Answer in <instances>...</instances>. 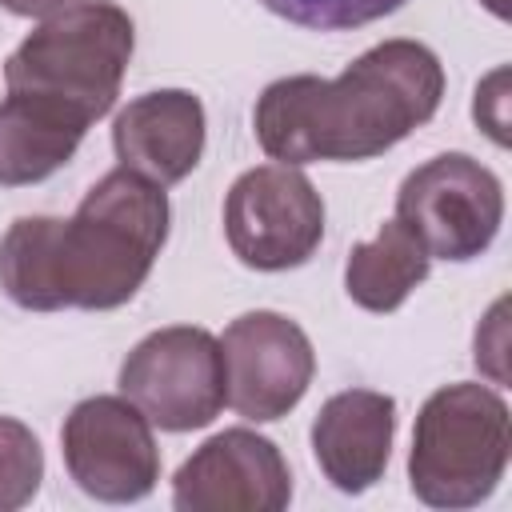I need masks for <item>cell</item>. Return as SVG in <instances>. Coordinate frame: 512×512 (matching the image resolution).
<instances>
[{"label":"cell","mask_w":512,"mask_h":512,"mask_svg":"<svg viewBox=\"0 0 512 512\" xmlns=\"http://www.w3.org/2000/svg\"><path fill=\"white\" fill-rule=\"evenodd\" d=\"M444 64L420 40H384L356 56L336 80H272L252 112L256 140L276 164L372 160L436 116Z\"/></svg>","instance_id":"obj_2"},{"label":"cell","mask_w":512,"mask_h":512,"mask_svg":"<svg viewBox=\"0 0 512 512\" xmlns=\"http://www.w3.org/2000/svg\"><path fill=\"white\" fill-rule=\"evenodd\" d=\"M60 452L80 492L104 504L144 500L160 480L152 424L128 396L80 400L60 428Z\"/></svg>","instance_id":"obj_8"},{"label":"cell","mask_w":512,"mask_h":512,"mask_svg":"<svg viewBox=\"0 0 512 512\" xmlns=\"http://www.w3.org/2000/svg\"><path fill=\"white\" fill-rule=\"evenodd\" d=\"M428 248L396 216L376 232V240L356 244L344 264V292L364 312H396L416 284L428 276Z\"/></svg>","instance_id":"obj_13"},{"label":"cell","mask_w":512,"mask_h":512,"mask_svg":"<svg viewBox=\"0 0 512 512\" xmlns=\"http://www.w3.org/2000/svg\"><path fill=\"white\" fill-rule=\"evenodd\" d=\"M168 216L160 184L112 168L68 220L20 216L8 224L0 240V288L28 312L120 308L148 280L168 240Z\"/></svg>","instance_id":"obj_1"},{"label":"cell","mask_w":512,"mask_h":512,"mask_svg":"<svg viewBox=\"0 0 512 512\" xmlns=\"http://www.w3.org/2000/svg\"><path fill=\"white\" fill-rule=\"evenodd\" d=\"M504 80H508V72L504 68H496L480 88H476V124L496 140V144H508V120H504V104H508V96H504Z\"/></svg>","instance_id":"obj_17"},{"label":"cell","mask_w":512,"mask_h":512,"mask_svg":"<svg viewBox=\"0 0 512 512\" xmlns=\"http://www.w3.org/2000/svg\"><path fill=\"white\" fill-rule=\"evenodd\" d=\"M480 4H484V8L492 12V16H500V20L508 16V4H504V0H480Z\"/></svg>","instance_id":"obj_19"},{"label":"cell","mask_w":512,"mask_h":512,"mask_svg":"<svg viewBox=\"0 0 512 512\" xmlns=\"http://www.w3.org/2000/svg\"><path fill=\"white\" fill-rule=\"evenodd\" d=\"M508 404L488 384L436 388L412 428L408 484L432 508H472L508 468Z\"/></svg>","instance_id":"obj_4"},{"label":"cell","mask_w":512,"mask_h":512,"mask_svg":"<svg viewBox=\"0 0 512 512\" xmlns=\"http://www.w3.org/2000/svg\"><path fill=\"white\" fill-rule=\"evenodd\" d=\"M80 140L84 132L40 116L16 96H4L0 100V184L24 188V184L48 180L56 168L72 160Z\"/></svg>","instance_id":"obj_14"},{"label":"cell","mask_w":512,"mask_h":512,"mask_svg":"<svg viewBox=\"0 0 512 512\" xmlns=\"http://www.w3.org/2000/svg\"><path fill=\"white\" fill-rule=\"evenodd\" d=\"M44 480V452L28 424L0 416V512L24 508Z\"/></svg>","instance_id":"obj_15"},{"label":"cell","mask_w":512,"mask_h":512,"mask_svg":"<svg viewBox=\"0 0 512 512\" xmlns=\"http://www.w3.org/2000/svg\"><path fill=\"white\" fill-rule=\"evenodd\" d=\"M224 236L244 268H300L324 240V200L292 164L248 168L224 196Z\"/></svg>","instance_id":"obj_7"},{"label":"cell","mask_w":512,"mask_h":512,"mask_svg":"<svg viewBox=\"0 0 512 512\" xmlns=\"http://www.w3.org/2000/svg\"><path fill=\"white\" fill-rule=\"evenodd\" d=\"M396 400L372 388H348L324 400L312 420V452L340 492H368L392 456Z\"/></svg>","instance_id":"obj_12"},{"label":"cell","mask_w":512,"mask_h":512,"mask_svg":"<svg viewBox=\"0 0 512 512\" xmlns=\"http://www.w3.org/2000/svg\"><path fill=\"white\" fill-rule=\"evenodd\" d=\"M64 4H72V0H0V8H8L12 16H52V12H60Z\"/></svg>","instance_id":"obj_18"},{"label":"cell","mask_w":512,"mask_h":512,"mask_svg":"<svg viewBox=\"0 0 512 512\" xmlns=\"http://www.w3.org/2000/svg\"><path fill=\"white\" fill-rule=\"evenodd\" d=\"M120 392L152 428L192 432L212 424L228 404L220 340L196 324L148 332L120 364Z\"/></svg>","instance_id":"obj_5"},{"label":"cell","mask_w":512,"mask_h":512,"mask_svg":"<svg viewBox=\"0 0 512 512\" xmlns=\"http://www.w3.org/2000/svg\"><path fill=\"white\" fill-rule=\"evenodd\" d=\"M260 4L300 28L348 32V28H364L372 20L392 16L404 0H260Z\"/></svg>","instance_id":"obj_16"},{"label":"cell","mask_w":512,"mask_h":512,"mask_svg":"<svg viewBox=\"0 0 512 512\" xmlns=\"http://www.w3.org/2000/svg\"><path fill=\"white\" fill-rule=\"evenodd\" d=\"M220 352L228 404L256 424L288 416L316 372V352L304 328L264 308L236 316L220 336Z\"/></svg>","instance_id":"obj_9"},{"label":"cell","mask_w":512,"mask_h":512,"mask_svg":"<svg viewBox=\"0 0 512 512\" xmlns=\"http://www.w3.org/2000/svg\"><path fill=\"white\" fill-rule=\"evenodd\" d=\"M136 48L132 16L112 0H72L44 16L4 64L8 96L88 132L112 112Z\"/></svg>","instance_id":"obj_3"},{"label":"cell","mask_w":512,"mask_h":512,"mask_svg":"<svg viewBox=\"0 0 512 512\" xmlns=\"http://www.w3.org/2000/svg\"><path fill=\"white\" fill-rule=\"evenodd\" d=\"M292 500V472L268 436L224 428L204 440L172 476L180 512H280Z\"/></svg>","instance_id":"obj_10"},{"label":"cell","mask_w":512,"mask_h":512,"mask_svg":"<svg viewBox=\"0 0 512 512\" xmlns=\"http://www.w3.org/2000/svg\"><path fill=\"white\" fill-rule=\"evenodd\" d=\"M396 220L416 232L428 256L476 260L500 232L504 188L468 152H440L412 168L396 192Z\"/></svg>","instance_id":"obj_6"},{"label":"cell","mask_w":512,"mask_h":512,"mask_svg":"<svg viewBox=\"0 0 512 512\" xmlns=\"http://www.w3.org/2000/svg\"><path fill=\"white\" fill-rule=\"evenodd\" d=\"M120 168L168 188L204 156V104L184 88H160L128 100L112 120Z\"/></svg>","instance_id":"obj_11"}]
</instances>
